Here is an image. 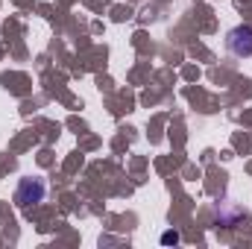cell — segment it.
Listing matches in <instances>:
<instances>
[{"label": "cell", "mask_w": 252, "mask_h": 249, "mask_svg": "<svg viewBox=\"0 0 252 249\" xmlns=\"http://www.w3.org/2000/svg\"><path fill=\"white\" fill-rule=\"evenodd\" d=\"M44 193H47V185H44L41 179L27 176V179H21V185L15 190V202H18L21 208H30V205H35V202H41Z\"/></svg>", "instance_id": "cell-1"}, {"label": "cell", "mask_w": 252, "mask_h": 249, "mask_svg": "<svg viewBox=\"0 0 252 249\" xmlns=\"http://www.w3.org/2000/svg\"><path fill=\"white\" fill-rule=\"evenodd\" d=\"M232 56H252V27H235L226 38Z\"/></svg>", "instance_id": "cell-2"}, {"label": "cell", "mask_w": 252, "mask_h": 249, "mask_svg": "<svg viewBox=\"0 0 252 249\" xmlns=\"http://www.w3.org/2000/svg\"><path fill=\"white\" fill-rule=\"evenodd\" d=\"M161 241H164V244H179V235H176V232H167Z\"/></svg>", "instance_id": "cell-3"}]
</instances>
